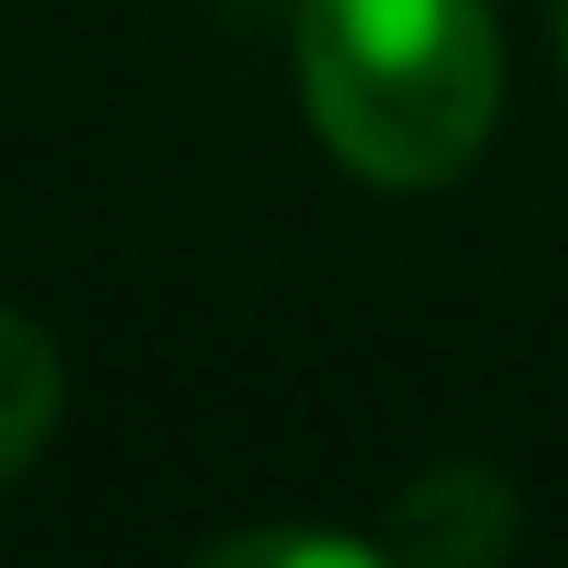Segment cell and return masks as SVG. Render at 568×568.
<instances>
[{
    "mask_svg": "<svg viewBox=\"0 0 568 568\" xmlns=\"http://www.w3.org/2000/svg\"><path fill=\"white\" fill-rule=\"evenodd\" d=\"M275 559H294V568H369V559H388V549L379 540H332V530H237V540L209 549V568H275Z\"/></svg>",
    "mask_w": 568,
    "mask_h": 568,
    "instance_id": "cell-4",
    "label": "cell"
},
{
    "mask_svg": "<svg viewBox=\"0 0 568 568\" xmlns=\"http://www.w3.org/2000/svg\"><path fill=\"white\" fill-rule=\"evenodd\" d=\"M493 10L484 0H304L313 133L379 190H436L493 133Z\"/></svg>",
    "mask_w": 568,
    "mask_h": 568,
    "instance_id": "cell-1",
    "label": "cell"
},
{
    "mask_svg": "<svg viewBox=\"0 0 568 568\" xmlns=\"http://www.w3.org/2000/svg\"><path fill=\"white\" fill-rule=\"evenodd\" d=\"M48 426H58V351L39 323L0 313V484L48 446Z\"/></svg>",
    "mask_w": 568,
    "mask_h": 568,
    "instance_id": "cell-3",
    "label": "cell"
},
{
    "mask_svg": "<svg viewBox=\"0 0 568 568\" xmlns=\"http://www.w3.org/2000/svg\"><path fill=\"white\" fill-rule=\"evenodd\" d=\"M511 493L493 484L484 465H446V474H417L398 493V521H388L379 549L398 559H426V568H484L511 549Z\"/></svg>",
    "mask_w": 568,
    "mask_h": 568,
    "instance_id": "cell-2",
    "label": "cell"
},
{
    "mask_svg": "<svg viewBox=\"0 0 568 568\" xmlns=\"http://www.w3.org/2000/svg\"><path fill=\"white\" fill-rule=\"evenodd\" d=\"M559 58H568V0H559Z\"/></svg>",
    "mask_w": 568,
    "mask_h": 568,
    "instance_id": "cell-5",
    "label": "cell"
}]
</instances>
